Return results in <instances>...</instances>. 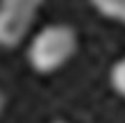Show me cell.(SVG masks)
Instances as JSON below:
<instances>
[{
	"mask_svg": "<svg viewBox=\"0 0 125 123\" xmlns=\"http://www.w3.org/2000/svg\"><path fill=\"white\" fill-rule=\"evenodd\" d=\"M77 50V32L66 23H50L34 34L27 46V62L41 75L62 68Z\"/></svg>",
	"mask_w": 125,
	"mask_h": 123,
	"instance_id": "6da1fadb",
	"label": "cell"
},
{
	"mask_svg": "<svg viewBox=\"0 0 125 123\" xmlns=\"http://www.w3.org/2000/svg\"><path fill=\"white\" fill-rule=\"evenodd\" d=\"M41 5L43 0H0V46H18Z\"/></svg>",
	"mask_w": 125,
	"mask_h": 123,
	"instance_id": "7a4b0ae2",
	"label": "cell"
},
{
	"mask_svg": "<svg viewBox=\"0 0 125 123\" xmlns=\"http://www.w3.org/2000/svg\"><path fill=\"white\" fill-rule=\"evenodd\" d=\"M91 5L102 16L125 23V0H91Z\"/></svg>",
	"mask_w": 125,
	"mask_h": 123,
	"instance_id": "3957f363",
	"label": "cell"
},
{
	"mask_svg": "<svg viewBox=\"0 0 125 123\" xmlns=\"http://www.w3.org/2000/svg\"><path fill=\"white\" fill-rule=\"evenodd\" d=\"M109 82H112L114 91L121 93V96L125 98V57L123 59H118L112 66V71H109Z\"/></svg>",
	"mask_w": 125,
	"mask_h": 123,
	"instance_id": "277c9868",
	"label": "cell"
},
{
	"mask_svg": "<svg viewBox=\"0 0 125 123\" xmlns=\"http://www.w3.org/2000/svg\"><path fill=\"white\" fill-rule=\"evenodd\" d=\"M5 103H7V98H5V93L0 91V116H2V112H5Z\"/></svg>",
	"mask_w": 125,
	"mask_h": 123,
	"instance_id": "5b68a950",
	"label": "cell"
},
{
	"mask_svg": "<svg viewBox=\"0 0 125 123\" xmlns=\"http://www.w3.org/2000/svg\"><path fill=\"white\" fill-rule=\"evenodd\" d=\"M52 123H66V121H52Z\"/></svg>",
	"mask_w": 125,
	"mask_h": 123,
	"instance_id": "8992f818",
	"label": "cell"
}]
</instances>
